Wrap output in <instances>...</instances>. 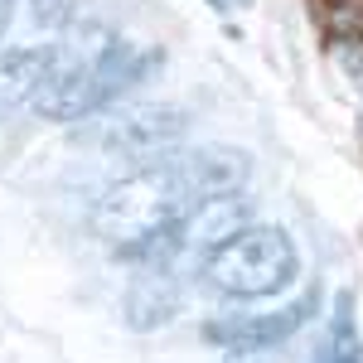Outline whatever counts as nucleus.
<instances>
[{"instance_id":"nucleus-1","label":"nucleus","mask_w":363,"mask_h":363,"mask_svg":"<svg viewBox=\"0 0 363 363\" xmlns=\"http://www.w3.org/2000/svg\"><path fill=\"white\" fill-rule=\"evenodd\" d=\"M150 68H160V54L136 49L126 39H112L102 29H87L83 39L68 34L54 44V73L44 92L34 97V112L49 121H78L116 102L131 83H140Z\"/></svg>"},{"instance_id":"nucleus-2","label":"nucleus","mask_w":363,"mask_h":363,"mask_svg":"<svg viewBox=\"0 0 363 363\" xmlns=\"http://www.w3.org/2000/svg\"><path fill=\"white\" fill-rule=\"evenodd\" d=\"M189 208H199V199L189 194L184 174H179V160L169 155L160 165L131 169L126 179H116L107 194L97 199L92 208V228L107 247L126 252H155L174 228L189 218Z\"/></svg>"},{"instance_id":"nucleus-3","label":"nucleus","mask_w":363,"mask_h":363,"mask_svg":"<svg viewBox=\"0 0 363 363\" xmlns=\"http://www.w3.org/2000/svg\"><path fill=\"white\" fill-rule=\"evenodd\" d=\"M296 272H301V252L291 242V233L277 223H247L223 247L199 257L203 286L228 301H267V296L286 291Z\"/></svg>"},{"instance_id":"nucleus-4","label":"nucleus","mask_w":363,"mask_h":363,"mask_svg":"<svg viewBox=\"0 0 363 363\" xmlns=\"http://www.w3.org/2000/svg\"><path fill=\"white\" fill-rule=\"evenodd\" d=\"M184 126H189V116L179 112V107L140 102V107H121L116 116H107L97 140L112 155L131 160L136 169H145V165H160V160L174 155V145L184 140Z\"/></svg>"},{"instance_id":"nucleus-5","label":"nucleus","mask_w":363,"mask_h":363,"mask_svg":"<svg viewBox=\"0 0 363 363\" xmlns=\"http://www.w3.org/2000/svg\"><path fill=\"white\" fill-rule=\"evenodd\" d=\"M315 306H320V296L306 291V296H296L291 306H281V310H262V315H218V320L203 325V339L223 344L228 354H262V349L286 344V339L310 320Z\"/></svg>"},{"instance_id":"nucleus-6","label":"nucleus","mask_w":363,"mask_h":363,"mask_svg":"<svg viewBox=\"0 0 363 363\" xmlns=\"http://www.w3.org/2000/svg\"><path fill=\"white\" fill-rule=\"evenodd\" d=\"M174 160H179V174H184V184L199 203L238 194L252 174V155L238 145H194V150H179Z\"/></svg>"},{"instance_id":"nucleus-7","label":"nucleus","mask_w":363,"mask_h":363,"mask_svg":"<svg viewBox=\"0 0 363 363\" xmlns=\"http://www.w3.org/2000/svg\"><path fill=\"white\" fill-rule=\"evenodd\" d=\"M242 228H247V199L242 194L203 199L199 208H189V218L160 242V252L179 247V252H203V257H208L213 247H223L228 238H238Z\"/></svg>"},{"instance_id":"nucleus-8","label":"nucleus","mask_w":363,"mask_h":363,"mask_svg":"<svg viewBox=\"0 0 363 363\" xmlns=\"http://www.w3.org/2000/svg\"><path fill=\"white\" fill-rule=\"evenodd\" d=\"M54 73V44H39V49H5L0 54V121L20 107H34V97L44 92Z\"/></svg>"},{"instance_id":"nucleus-9","label":"nucleus","mask_w":363,"mask_h":363,"mask_svg":"<svg viewBox=\"0 0 363 363\" xmlns=\"http://www.w3.org/2000/svg\"><path fill=\"white\" fill-rule=\"evenodd\" d=\"M174 315H179V281L169 277L165 267L140 272L126 291V325L131 330H155V325H169Z\"/></svg>"},{"instance_id":"nucleus-10","label":"nucleus","mask_w":363,"mask_h":363,"mask_svg":"<svg viewBox=\"0 0 363 363\" xmlns=\"http://www.w3.org/2000/svg\"><path fill=\"white\" fill-rule=\"evenodd\" d=\"M310 363H363V339H359V320H354V291H339L335 310H330V330L320 339Z\"/></svg>"},{"instance_id":"nucleus-11","label":"nucleus","mask_w":363,"mask_h":363,"mask_svg":"<svg viewBox=\"0 0 363 363\" xmlns=\"http://www.w3.org/2000/svg\"><path fill=\"white\" fill-rule=\"evenodd\" d=\"M320 20H325V39L344 49V44H363V5L359 0H330L325 10H320Z\"/></svg>"},{"instance_id":"nucleus-12","label":"nucleus","mask_w":363,"mask_h":363,"mask_svg":"<svg viewBox=\"0 0 363 363\" xmlns=\"http://www.w3.org/2000/svg\"><path fill=\"white\" fill-rule=\"evenodd\" d=\"M87 0H29V20L39 29H73Z\"/></svg>"},{"instance_id":"nucleus-13","label":"nucleus","mask_w":363,"mask_h":363,"mask_svg":"<svg viewBox=\"0 0 363 363\" xmlns=\"http://www.w3.org/2000/svg\"><path fill=\"white\" fill-rule=\"evenodd\" d=\"M208 5H213L218 15H238V10H247L252 0H208Z\"/></svg>"},{"instance_id":"nucleus-14","label":"nucleus","mask_w":363,"mask_h":363,"mask_svg":"<svg viewBox=\"0 0 363 363\" xmlns=\"http://www.w3.org/2000/svg\"><path fill=\"white\" fill-rule=\"evenodd\" d=\"M5 25H10V0H0V34H5Z\"/></svg>"},{"instance_id":"nucleus-15","label":"nucleus","mask_w":363,"mask_h":363,"mask_svg":"<svg viewBox=\"0 0 363 363\" xmlns=\"http://www.w3.org/2000/svg\"><path fill=\"white\" fill-rule=\"evenodd\" d=\"M228 363H252V354H228Z\"/></svg>"}]
</instances>
